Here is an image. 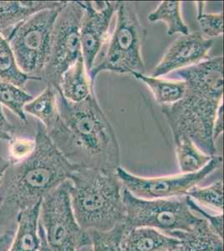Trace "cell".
<instances>
[{"label":"cell","mask_w":224,"mask_h":251,"mask_svg":"<svg viewBox=\"0 0 224 251\" xmlns=\"http://www.w3.org/2000/svg\"><path fill=\"white\" fill-rule=\"evenodd\" d=\"M80 3L84 9L80 23L81 53L89 72L103 46L107 42L111 20L117 13L120 2L85 1Z\"/></svg>","instance_id":"obj_11"},{"label":"cell","mask_w":224,"mask_h":251,"mask_svg":"<svg viewBox=\"0 0 224 251\" xmlns=\"http://www.w3.org/2000/svg\"><path fill=\"white\" fill-rule=\"evenodd\" d=\"M187 196L196 202L198 204L206 206L207 208L223 214L224 209V190L223 181L219 180L207 187L194 186L187 194Z\"/></svg>","instance_id":"obj_24"},{"label":"cell","mask_w":224,"mask_h":251,"mask_svg":"<svg viewBox=\"0 0 224 251\" xmlns=\"http://www.w3.org/2000/svg\"><path fill=\"white\" fill-rule=\"evenodd\" d=\"M136 80L148 86L154 99L162 106H171L182 99L186 92V83L183 80H167L163 78L148 76L142 73H132Z\"/></svg>","instance_id":"obj_18"},{"label":"cell","mask_w":224,"mask_h":251,"mask_svg":"<svg viewBox=\"0 0 224 251\" xmlns=\"http://www.w3.org/2000/svg\"><path fill=\"white\" fill-rule=\"evenodd\" d=\"M39 235H40V248L39 251H52L50 248L49 247L48 245H47L45 233H44L42 227L40 225V222H39ZM86 251H91V248Z\"/></svg>","instance_id":"obj_32"},{"label":"cell","mask_w":224,"mask_h":251,"mask_svg":"<svg viewBox=\"0 0 224 251\" xmlns=\"http://www.w3.org/2000/svg\"><path fill=\"white\" fill-rule=\"evenodd\" d=\"M224 109H223V104L220 105L217 114H216L215 120L213 123V139L214 143H216L217 140L219 139L220 136L224 133Z\"/></svg>","instance_id":"obj_30"},{"label":"cell","mask_w":224,"mask_h":251,"mask_svg":"<svg viewBox=\"0 0 224 251\" xmlns=\"http://www.w3.org/2000/svg\"><path fill=\"white\" fill-rule=\"evenodd\" d=\"M69 180L75 216L85 231H108L124 224V188L116 172L76 169Z\"/></svg>","instance_id":"obj_4"},{"label":"cell","mask_w":224,"mask_h":251,"mask_svg":"<svg viewBox=\"0 0 224 251\" xmlns=\"http://www.w3.org/2000/svg\"><path fill=\"white\" fill-rule=\"evenodd\" d=\"M31 100H33V97L25 92L23 89L0 79V104L8 107L25 125L28 124V120L24 107Z\"/></svg>","instance_id":"obj_23"},{"label":"cell","mask_w":224,"mask_h":251,"mask_svg":"<svg viewBox=\"0 0 224 251\" xmlns=\"http://www.w3.org/2000/svg\"><path fill=\"white\" fill-rule=\"evenodd\" d=\"M35 140L25 137H14L9 141V163H19L26 159L35 149Z\"/></svg>","instance_id":"obj_27"},{"label":"cell","mask_w":224,"mask_h":251,"mask_svg":"<svg viewBox=\"0 0 224 251\" xmlns=\"http://www.w3.org/2000/svg\"><path fill=\"white\" fill-rule=\"evenodd\" d=\"M125 231L132 228H155L173 237L176 232H187L201 220L187 203V196L167 200H144L123 188Z\"/></svg>","instance_id":"obj_6"},{"label":"cell","mask_w":224,"mask_h":251,"mask_svg":"<svg viewBox=\"0 0 224 251\" xmlns=\"http://www.w3.org/2000/svg\"><path fill=\"white\" fill-rule=\"evenodd\" d=\"M61 8L39 12L4 36L19 68L25 74L41 80L40 74L50 54L54 22Z\"/></svg>","instance_id":"obj_8"},{"label":"cell","mask_w":224,"mask_h":251,"mask_svg":"<svg viewBox=\"0 0 224 251\" xmlns=\"http://www.w3.org/2000/svg\"><path fill=\"white\" fill-rule=\"evenodd\" d=\"M180 240L162 234L155 228H132L125 231L121 244L122 251H170L178 246Z\"/></svg>","instance_id":"obj_13"},{"label":"cell","mask_w":224,"mask_h":251,"mask_svg":"<svg viewBox=\"0 0 224 251\" xmlns=\"http://www.w3.org/2000/svg\"><path fill=\"white\" fill-rule=\"evenodd\" d=\"M173 141L181 174H193L200 171L213 157L205 154L188 137H176L173 138Z\"/></svg>","instance_id":"obj_20"},{"label":"cell","mask_w":224,"mask_h":251,"mask_svg":"<svg viewBox=\"0 0 224 251\" xmlns=\"http://www.w3.org/2000/svg\"><path fill=\"white\" fill-rule=\"evenodd\" d=\"M187 197V203L190 207L192 211L195 214H198L199 217H201L202 220H204L210 226V228L215 232L216 234L219 236L223 238V219H224V214H211L204 210L201 206L199 205L196 202H194L191 198Z\"/></svg>","instance_id":"obj_28"},{"label":"cell","mask_w":224,"mask_h":251,"mask_svg":"<svg viewBox=\"0 0 224 251\" xmlns=\"http://www.w3.org/2000/svg\"><path fill=\"white\" fill-rule=\"evenodd\" d=\"M223 157L213 156L210 162L200 171L193 174H180L164 177L137 176L120 166L116 170L123 188L136 197L144 200H167L183 197L191 188L221 168Z\"/></svg>","instance_id":"obj_10"},{"label":"cell","mask_w":224,"mask_h":251,"mask_svg":"<svg viewBox=\"0 0 224 251\" xmlns=\"http://www.w3.org/2000/svg\"><path fill=\"white\" fill-rule=\"evenodd\" d=\"M176 251V248L174 249V250H173V251Z\"/></svg>","instance_id":"obj_34"},{"label":"cell","mask_w":224,"mask_h":251,"mask_svg":"<svg viewBox=\"0 0 224 251\" xmlns=\"http://www.w3.org/2000/svg\"><path fill=\"white\" fill-rule=\"evenodd\" d=\"M65 2L66 1H0V32L3 34L39 12L61 8Z\"/></svg>","instance_id":"obj_14"},{"label":"cell","mask_w":224,"mask_h":251,"mask_svg":"<svg viewBox=\"0 0 224 251\" xmlns=\"http://www.w3.org/2000/svg\"><path fill=\"white\" fill-rule=\"evenodd\" d=\"M40 203L41 202L20 214L14 239L8 251H39Z\"/></svg>","instance_id":"obj_16"},{"label":"cell","mask_w":224,"mask_h":251,"mask_svg":"<svg viewBox=\"0 0 224 251\" xmlns=\"http://www.w3.org/2000/svg\"><path fill=\"white\" fill-rule=\"evenodd\" d=\"M14 126L3 113V106L0 104V140L10 141L14 137Z\"/></svg>","instance_id":"obj_29"},{"label":"cell","mask_w":224,"mask_h":251,"mask_svg":"<svg viewBox=\"0 0 224 251\" xmlns=\"http://www.w3.org/2000/svg\"><path fill=\"white\" fill-rule=\"evenodd\" d=\"M71 183L66 180L43 198L40 225L52 251H83L91 248L88 232L79 226L71 205Z\"/></svg>","instance_id":"obj_7"},{"label":"cell","mask_w":224,"mask_h":251,"mask_svg":"<svg viewBox=\"0 0 224 251\" xmlns=\"http://www.w3.org/2000/svg\"><path fill=\"white\" fill-rule=\"evenodd\" d=\"M181 3L179 1H162L148 15V20L150 23L164 22L168 27V35H187L190 33V29L182 18Z\"/></svg>","instance_id":"obj_21"},{"label":"cell","mask_w":224,"mask_h":251,"mask_svg":"<svg viewBox=\"0 0 224 251\" xmlns=\"http://www.w3.org/2000/svg\"><path fill=\"white\" fill-rule=\"evenodd\" d=\"M213 45V40L205 39L199 31L181 35L165 52L151 76L161 77L207 60Z\"/></svg>","instance_id":"obj_12"},{"label":"cell","mask_w":224,"mask_h":251,"mask_svg":"<svg viewBox=\"0 0 224 251\" xmlns=\"http://www.w3.org/2000/svg\"><path fill=\"white\" fill-rule=\"evenodd\" d=\"M0 79L10 82L19 88L23 89L28 80H40L25 74L19 68L6 38L0 32Z\"/></svg>","instance_id":"obj_22"},{"label":"cell","mask_w":224,"mask_h":251,"mask_svg":"<svg viewBox=\"0 0 224 251\" xmlns=\"http://www.w3.org/2000/svg\"><path fill=\"white\" fill-rule=\"evenodd\" d=\"M9 163L8 159L6 160L4 158L0 157V178L2 177L3 172L5 171L6 168L9 165Z\"/></svg>","instance_id":"obj_33"},{"label":"cell","mask_w":224,"mask_h":251,"mask_svg":"<svg viewBox=\"0 0 224 251\" xmlns=\"http://www.w3.org/2000/svg\"><path fill=\"white\" fill-rule=\"evenodd\" d=\"M223 57L208 58L176 74L186 83L181 100L162 106L173 138L187 137L205 154L217 155L213 123L224 97Z\"/></svg>","instance_id":"obj_3"},{"label":"cell","mask_w":224,"mask_h":251,"mask_svg":"<svg viewBox=\"0 0 224 251\" xmlns=\"http://www.w3.org/2000/svg\"><path fill=\"white\" fill-rule=\"evenodd\" d=\"M125 232L124 224L108 231H88L91 251H122L121 244Z\"/></svg>","instance_id":"obj_25"},{"label":"cell","mask_w":224,"mask_h":251,"mask_svg":"<svg viewBox=\"0 0 224 251\" xmlns=\"http://www.w3.org/2000/svg\"><path fill=\"white\" fill-rule=\"evenodd\" d=\"M56 90L60 118L46 131L52 143L76 169L116 172L121 164L119 143L95 92L74 103Z\"/></svg>","instance_id":"obj_1"},{"label":"cell","mask_w":224,"mask_h":251,"mask_svg":"<svg viewBox=\"0 0 224 251\" xmlns=\"http://www.w3.org/2000/svg\"><path fill=\"white\" fill-rule=\"evenodd\" d=\"M180 240L176 251H224V240L201 219L187 232H176L173 235Z\"/></svg>","instance_id":"obj_17"},{"label":"cell","mask_w":224,"mask_h":251,"mask_svg":"<svg viewBox=\"0 0 224 251\" xmlns=\"http://www.w3.org/2000/svg\"><path fill=\"white\" fill-rule=\"evenodd\" d=\"M34 140L33 153L19 163L9 162L0 178V234L15 230L20 214L40 203L76 169L56 149L40 123Z\"/></svg>","instance_id":"obj_2"},{"label":"cell","mask_w":224,"mask_h":251,"mask_svg":"<svg viewBox=\"0 0 224 251\" xmlns=\"http://www.w3.org/2000/svg\"><path fill=\"white\" fill-rule=\"evenodd\" d=\"M198 20L200 34L207 40L219 37L224 34V15L223 12L216 14H205L198 12Z\"/></svg>","instance_id":"obj_26"},{"label":"cell","mask_w":224,"mask_h":251,"mask_svg":"<svg viewBox=\"0 0 224 251\" xmlns=\"http://www.w3.org/2000/svg\"><path fill=\"white\" fill-rule=\"evenodd\" d=\"M15 230H9L0 234V251H8L14 237Z\"/></svg>","instance_id":"obj_31"},{"label":"cell","mask_w":224,"mask_h":251,"mask_svg":"<svg viewBox=\"0 0 224 251\" xmlns=\"http://www.w3.org/2000/svg\"><path fill=\"white\" fill-rule=\"evenodd\" d=\"M116 14L117 22L108 39L105 53L88 72L92 84L100 72L144 74L145 72L142 56V44L147 34L145 27L130 3L120 2Z\"/></svg>","instance_id":"obj_5"},{"label":"cell","mask_w":224,"mask_h":251,"mask_svg":"<svg viewBox=\"0 0 224 251\" xmlns=\"http://www.w3.org/2000/svg\"><path fill=\"white\" fill-rule=\"evenodd\" d=\"M83 12L79 1H66L54 22L50 54L40 78L55 89L59 88L64 72L82 57L80 23Z\"/></svg>","instance_id":"obj_9"},{"label":"cell","mask_w":224,"mask_h":251,"mask_svg":"<svg viewBox=\"0 0 224 251\" xmlns=\"http://www.w3.org/2000/svg\"><path fill=\"white\" fill-rule=\"evenodd\" d=\"M24 111L36 117L46 131L50 130L60 118L56 89L48 85L41 94L26 104Z\"/></svg>","instance_id":"obj_19"},{"label":"cell","mask_w":224,"mask_h":251,"mask_svg":"<svg viewBox=\"0 0 224 251\" xmlns=\"http://www.w3.org/2000/svg\"><path fill=\"white\" fill-rule=\"evenodd\" d=\"M57 89L65 99L74 103L83 101L93 93L94 84L85 68L83 57L64 72Z\"/></svg>","instance_id":"obj_15"}]
</instances>
